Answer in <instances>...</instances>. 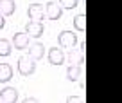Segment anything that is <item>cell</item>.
<instances>
[{
    "mask_svg": "<svg viewBox=\"0 0 122 103\" xmlns=\"http://www.w3.org/2000/svg\"><path fill=\"white\" fill-rule=\"evenodd\" d=\"M36 73V61L30 56H22L18 60V74L22 76H30Z\"/></svg>",
    "mask_w": 122,
    "mask_h": 103,
    "instance_id": "1",
    "label": "cell"
},
{
    "mask_svg": "<svg viewBox=\"0 0 122 103\" xmlns=\"http://www.w3.org/2000/svg\"><path fill=\"white\" fill-rule=\"evenodd\" d=\"M47 60L50 65H63L66 61V54L63 51V47H50L47 53Z\"/></svg>",
    "mask_w": 122,
    "mask_h": 103,
    "instance_id": "2",
    "label": "cell"
},
{
    "mask_svg": "<svg viewBox=\"0 0 122 103\" xmlns=\"http://www.w3.org/2000/svg\"><path fill=\"white\" fill-rule=\"evenodd\" d=\"M57 43L59 47H76L79 42H77V36L74 31H61L57 34Z\"/></svg>",
    "mask_w": 122,
    "mask_h": 103,
    "instance_id": "3",
    "label": "cell"
},
{
    "mask_svg": "<svg viewBox=\"0 0 122 103\" xmlns=\"http://www.w3.org/2000/svg\"><path fill=\"white\" fill-rule=\"evenodd\" d=\"M43 9H47L45 11V18H49V20H59L61 16H63V7H61L57 2H54V0L47 2V6Z\"/></svg>",
    "mask_w": 122,
    "mask_h": 103,
    "instance_id": "4",
    "label": "cell"
},
{
    "mask_svg": "<svg viewBox=\"0 0 122 103\" xmlns=\"http://www.w3.org/2000/svg\"><path fill=\"white\" fill-rule=\"evenodd\" d=\"M27 16H29V20H32V22H43V18H45L43 6L41 4H29V7H27Z\"/></svg>",
    "mask_w": 122,
    "mask_h": 103,
    "instance_id": "5",
    "label": "cell"
},
{
    "mask_svg": "<svg viewBox=\"0 0 122 103\" xmlns=\"http://www.w3.org/2000/svg\"><path fill=\"white\" fill-rule=\"evenodd\" d=\"M43 24L41 22H32V20H29L25 25V34L29 36V38H40L43 34Z\"/></svg>",
    "mask_w": 122,
    "mask_h": 103,
    "instance_id": "6",
    "label": "cell"
},
{
    "mask_svg": "<svg viewBox=\"0 0 122 103\" xmlns=\"http://www.w3.org/2000/svg\"><path fill=\"white\" fill-rule=\"evenodd\" d=\"M13 47L15 49H18V51H25L27 47H29V43H30V38L27 36L25 33H15L13 34Z\"/></svg>",
    "mask_w": 122,
    "mask_h": 103,
    "instance_id": "7",
    "label": "cell"
},
{
    "mask_svg": "<svg viewBox=\"0 0 122 103\" xmlns=\"http://www.w3.org/2000/svg\"><path fill=\"white\" fill-rule=\"evenodd\" d=\"M0 101L2 103H16L18 101V91L15 87H4L0 91Z\"/></svg>",
    "mask_w": 122,
    "mask_h": 103,
    "instance_id": "8",
    "label": "cell"
},
{
    "mask_svg": "<svg viewBox=\"0 0 122 103\" xmlns=\"http://www.w3.org/2000/svg\"><path fill=\"white\" fill-rule=\"evenodd\" d=\"M29 56L32 58L34 61H38V60H41L43 56H45V45L43 43H40V42H34V43H29Z\"/></svg>",
    "mask_w": 122,
    "mask_h": 103,
    "instance_id": "9",
    "label": "cell"
},
{
    "mask_svg": "<svg viewBox=\"0 0 122 103\" xmlns=\"http://www.w3.org/2000/svg\"><path fill=\"white\" fill-rule=\"evenodd\" d=\"M83 73H84V67H81V65H68V69H66V80L76 83L79 78H83Z\"/></svg>",
    "mask_w": 122,
    "mask_h": 103,
    "instance_id": "10",
    "label": "cell"
},
{
    "mask_svg": "<svg viewBox=\"0 0 122 103\" xmlns=\"http://www.w3.org/2000/svg\"><path fill=\"white\" fill-rule=\"evenodd\" d=\"M15 9H16L15 0H0V15L2 16L15 15Z\"/></svg>",
    "mask_w": 122,
    "mask_h": 103,
    "instance_id": "11",
    "label": "cell"
},
{
    "mask_svg": "<svg viewBox=\"0 0 122 103\" xmlns=\"http://www.w3.org/2000/svg\"><path fill=\"white\" fill-rule=\"evenodd\" d=\"M13 80V67L9 63H0V83H7Z\"/></svg>",
    "mask_w": 122,
    "mask_h": 103,
    "instance_id": "12",
    "label": "cell"
},
{
    "mask_svg": "<svg viewBox=\"0 0 122 103\" xmlns=\"http://www.w3.org/2000/svg\"><path fill=\"white\" fill-rule=\"evenodd\" d=\"M74 27L79 33H84L86 31V15H76L74 16Z\"/></svg>",
    "mask_w": 122,
    "mask_h": 103,
    "instance_id": "13",
    "label": "cell"
},
{
    "mask_svg": "<svg viewBox=\"0 0 122 103\" xmlns=\"http://www.w3.org/2000/svg\"><path fill=\"white\" fill-rule=\"evenodd\" d=\"M13 51V43L5 38H0V56H9Z\"/></svg>",
    "mask_w": 122,
    "mask_h": 103,
    "instance_id": "14",
    "label": "cell"
},
{
    "mask_svg": "<svg viewBox=\"0 0 122 103\" xmlns=\"http://www.w3.org/2000/svg\"><path fill=\"white\" fill-rule=\"evenodd\" d=\"M57 4L63 9H76L77 6H79V0H59Z\"/></svg>",
    "mask_w": 122,
    "mask_h": 103,
    "instance_id": "15",
    "label": "cell"
},
{
    "mask_svg": "<svg viewBox=\"0 0 122 103\" xmlns=\"http://www.w3.org/2000/svg\"><path fill=\"white\" fill-rule=\"evenodd\" d=\"M66 103H84V101L79 96H68V98H66Z\"/></svg>",
    "mask_w": 122,
    "mask_h": 103,
    "instance_id": "16",
    "label": "cell"
},
{
    "mask_svg": "<svg viewBox=\"0 0 122 103\" xmlns=\"http://www.w3.org/2000/svg\"><path fill=\"white\" fill-rule=\"evenodd\" d=\"M22 103H40V101H38L36 98H25V99H23Z\"/></svg>",
    "mask_w": 122,
    "mask_h": 103,
    "instance_id": "17",
    "label": "cell"
},
{
    "mask_svg": "<svg viewBox=\"0 0 122 103\" xmlns=\"http://www.w3.org/2000/svg\"><path fill=\"white\" fill-rule=\"evenodd\" d=\"M4 27H5V16H2V15H0V31L4 29Z\"/></svg>",
    "mask_w": 122,
    "mask_h": 103,
    "instance_id": "18",
    "label": "cell"
},
{
    "mask_svg": "<svg viewBox=\"0 0 122 103\" xmlns=\"http://www.w3.org/2000/svg\"><path fill=\"white\" fill-rule=\"evenodd\" d=\"M0 103H2V101H0Z\"/></svg>",
    "mask_w": 122,
    "mask_h": 103,
    "instance_id": "19",
    "label": "cell"
}]
</instances>
